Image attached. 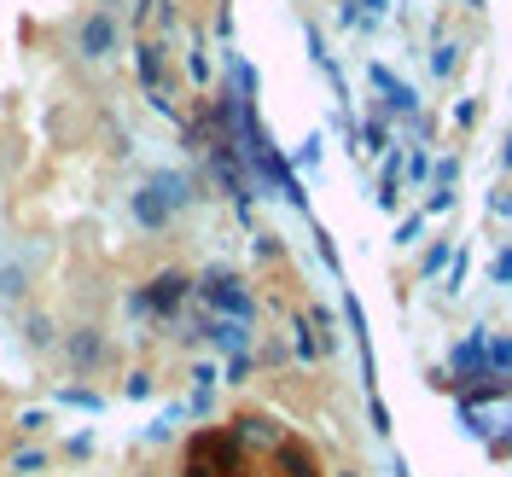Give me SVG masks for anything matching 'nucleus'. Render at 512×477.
I'll list each match as a JSON object with an SVG mask.
<instances>
[{
	"instance_id": "obj_1",
	"label": "nucleus",
	"mask_w": 512,
	"mask_h": 477,
	"mask_svg": "<svg viewBox=\"0 0 512 477\" xmlns=\"http://www.w3.org/2000/svg\"><path fill=\"white\" fill-rule=\"evenodd\" d=\"M175 477H326L309 437L274 414H233L192 431Z\"/></svg>"
}]
</instances>
